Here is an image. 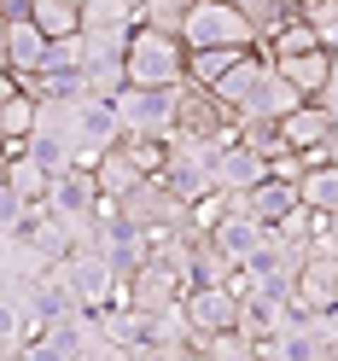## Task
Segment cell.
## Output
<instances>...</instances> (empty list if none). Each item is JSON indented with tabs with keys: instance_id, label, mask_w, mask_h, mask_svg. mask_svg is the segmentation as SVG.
<instances>
[{
	"instance_id": "1",
	"label": "cell",
	"mask_w": 338,
	"mask_h": 361,
	"mask_svg": "<svg viewBox=\"0 0 338 361\" xmlns=\"http://www.w3.org/2000/svg\"><path fill=\"white\" fill-rule=\"evenodd\" d=\"M187 41L175 30H152V24H134L128 35V82H146V87H181L187 82Z\"/></svg>"
},
{
	"instance_id": "2",
	"label": "cell",
	"mask_w": 338,
	"mask_h": 361,
	"mask_svg": "<svg viewBox=\"0 0 338 361\" xmlns=\"http://www.w3.org/2000/svg\"><path fill=\"white\" fill-rule=\"evenodd\" d=\"M169 140H210V146H228L239 140V117L228 99H216V87L205 82H181L175 87V134Z\"/></svg>"
},
{
	"instance_id": "3",
	"label": "cell",
	"mask_w": 338,
	"mask_h": 361,
	"mask_svg": "<svg viewBox=\"0 0 338 361\" xmlns=\"http://www.w3.org/2000/svg\"><path fill=\"white\" fill-rule=\"evenodd\" d=\"M181 41L187 47H257L262 30L234 6V0H193V12L181 24Z\"/></svg>"
},
{
	"instance_id": "4",
	"label": "cell",
	"mask_w": 338,
	"mask_h": 361,
	"mask_svg": "<svg viewBox=\"0 0 338 361\" xmlns=\"http://www.w3.org/2000/svg\"><path fill=\"white\" fill-rule=\"evenodd\" d=\"M117 210L134 221V228H146V233L187 228V198H181V192H169V180H164V175H146V180H134V187L117 198Z\"/></svg>"
},
{
	"instance_id": "5",
	"label": "cell",
	"mask_w": 338,
	"mask_h": 361,
	"mask_svg": "<svg viewBox=\"0 0 338 361\" xmlns=\"http://www.w3.org/2000/svg\"><path fill=\"white\" fill-rule=\"evenodd\" d=\"M111 105H117V117H123V134H157V140L175 134V87L123 82Z\"/></svg>"
},
{
	"instance_id": "6",
	"label": "cell",
	"mask_w": 338,
	"mask_h": 361,
	"mask_svg": "<svg viewBox=\"0 0 338 361\" xmlns=\"http://www.w3.org/2000/svg\"><path fill=\"white\" fill-rule=\"evenodd\" d=\"M216 152L210 140H169V157H164V180L169 192H181L187 204H198L205 192H216Z\"/></svg>"
},
{
	"instance_id": "7",
	"label": "cell",
	"mask_w": 338,
	"mask_h": 361,
	"mask_svg": "<svg viewBox=\"0 0 338 361\" xmlns=\"http://www.w3.org/2000/svg\"><path fill=\"white\" fill-rule=\"evenodd\" d=\"M59 274H64V286H71L87 309H105V303H117V298H123V274L105 262V251H94V245L71 251V257L59 262Z\"/></svg>"
},
{
	"instance_id": "8",
	"label": "cell",
	"mask_w": 338,
	"mask_h": 361,
	"mask_svg": "<svg viewBox=\"0 0 338 361\" xmlns=\"http://www.w3.org/2000/svg\"><path fill=\"white\" fill-rule=\"evenodd\" d=\"M181 291H187V274H181V268H169L157 251H152V257L123 280V298H128L134 309H146V314L169 309V303H181Z\"/></svg>"
},
{
	"instance_id": "9",
	"label": "cell",
	"mask_w": 338,
	"mask_h": 361,
	"mask_svg": "<svg viewBox=\"0 0 338 361\" xmlns=\"http://www.w3.org/2000/svg\"><path fill=\"white\" fill-rule=\"evenodd\" d=\"M123 140V117L111 99H94V94H76V164L94 169L105 146Z\"/></svg>"
},
{
	"instance_id": "10",
	"label": "cell",
	"mask_w": 338,
	"mask_h": 361,
	"mask_svg": "<svg viewBox=\"0 0 338 361\" xmlns=\"http://www.w3.org/2000/svg\"><path fill=\"white\" fill-rule=\"evenodd\" d=\"M53 216H71V221H82V216H99V204H105V192H99V175L87 169V164H71V169H59L53 180H47V198H41Z\"/></svg>"
},
{
	"instance_id": "11",
	"label": "cell",
	"mask_w": 338,
	"mask_h": 361,
	"mask_svg": "<svg viewBox=\"0 0 338 361\" xmlns=\"http://www.w3.org/2000/svg\"><path fill=\"white\" fill-rule=\"evenodd\" d=\"M181 309L193 321V338L222 332V326H239V291L228 280H210V286H187L181 291Z\"/></svg>"
},
{
	"instance_id": "12",
	"label": "cell",
	"mask_w": 338,
	"mask_h": 361,
	"mask_svg": "<svg viewBox=\"0 0 338 361\" xmlns=\"http://www.w3.org/2000/svg\"><path fill=\"white\" fill-rule=\"evenodd\" d=\"M234 204L245 210V216H257L262 228H280V221L303 204L298 198V180H286V175H262L257 187H245V192H234Z\"/></svg>"
},
{
	"instance_id": "13",
	"label": "cell",
	"mask_w": 338,
	"mask_h": 361,
	"mask_svg": "<svg viewBox=\"0 0 338 361\" xmlns=\"http://www.w3.org/2000/svg\"><path fill=\"white\" fill-rule=\"evenodd\" d=\"M24 309H30V321L35 326H59V321H76V314L87 309L71 286H64V274L53 268V274H41V280H30V291H24Z\"/></svg>"
},
{
	"instance_id": "14",
	"label": "cell",
	"mask_w": 338,
	"mask_h": 361,
	"mask_svg": "<svg viewBox=\"0 0 338 361\" xmlns=\"http://www.w3.org/2000/svg\"><path fill=\"white\" fill-rule=\"evenodd\" d=\"M298 105H303V87L291 82L280 64H268V76L257 82V94L239 105V123H245V117H274V123H280L286 111H298Z\"/></svg>"
},
{
	"instance_id": "15",
	"label": "cell",
	"mask_w": 338,
	"mask_h": 361,
	"mask_svg": "<svg viewBox=\"0 0 338 361\" xmlns=\"http://www.w3.org/2000/svg\"><path fill=\"white\" fill-rule=\"evenodd\" d=\"M268 175V157L257 146H245V140H228L216 152V187L222 192H245V187H257V180Z\"/></svg>"
},
{
	"instance_id": "16",
	"label": "cell",
	"mask_w": 338,
	"mask_h": 361,
	"mask_svg": "<svg viewBox=\"0 0 338 361\" xmlns=\"http://www.w3.org/2000/svg\"><path fill=\"white\" fill-rule=\"evenodd\" d=\"M332 111L321 105V99H303L298 111H286L280 117V134H286V146H298V152H309V146H321V140H332Z\"/></svg>"
},
{
	"instance_id": "17",
	"label": "cell",
	"mask_w": 338,
	"mask_h": 361,
	"mask_svg": "<svg viewBox=\"0 0 338 361\" xmlns=\"http://www.w3.org/2000/svg\"><path fill=\"white\" fill-rule=\"evenodd\" d=\"M268 64H274V59H268L262 47H245V53L234 59V71L216 82V99H228V105H234V117H239V105L257 94V82L268 76Z\"/></svg>"
},
{
	"instance_id": "18",
	"label": "cell",
	"mask_w": 338,
	"mask_h": 361,
	"mask_svg": "<svg viewBox=\"0 0 338 361\" xmlns=\"http://www.w3.org/2000/svg\"><path fill=\"white\" fill-rule=\"evenodd\" d=\"M298 298L309 309H332L338 303V257L332 251H309V262L298 268Z\"/></svg>"
},
{
	"instance_id": "19",
	"label": "cell",
	"mask_w": 338,
	"mask_h": 361,
	"mask_svg": "<svg viewBox=\"0 0 338 361\" xmlns=\"http://www.w3.org/2000/svg\"><path fill=\"white\" fill-rule=\"evenodd\" d=\"M41 59H47V35H41V24L24 12V18H6V64L18 76L41 71Z\"/></svg>"
},
{
	"instance_id": "20",
	"label": "cell",
	"mask_w": 338,
	"mask_h": 361,
	"mask_svg": "<svg viewBox=\"0 0 338 361\" xmlns=\"http://www.w3.org/2000/svg\"><path fill=\"white\" fill-rule=\"evenodd\" d=\"M262 233H268V228H262L257 216H245L239 204H228V216H222L216 228H210V239H216V245H222V251H228L234 262H245V257H251L257 245H262Z\"/></svg>"
},
{
	"instance_id": "21",
	"label": "cell",
	"mask_w": 338,
	"mask_h": 361,
	"mask_svg": "<svg viewBox=\"0 0 338 361\" xmlns=\"http://www.w3.org/2000/svg\"><path fill=\"white\" fill-rule=\"evenodd\" d=\"M94 175H99V192L111 198V204H117V198H123V192L134 187V180H146V175H140V164H134V157L123 152V140L99 152V164H94Z\"/></svg>"
},
{
	"instance_id": "22",
	"label": "cell",
	"mask_w": 338,
	"mask_h": 361,
	"mask_svg": "<svg viewBox=\"0 0 338 361\" xmlns=\"http://www.w3.org/2000/svg\"><path fill=\"white\" fill-rule=\"evenodd\" d=\"M298 198L309 210H338V157H327V164H309L303 175H298Z\"/></svg>"
},
{
	"instance_id": "23",
	"label": "cell",
	"mask_w": 338,
	"mask_h": 361,
	"mask_svg": "<svg viewBox=\"0 0 338 361\" xmlns=\"http://www.w3.org/2000/svg\"><path fill=\"white\" fill-rule=\"evenodd\" d=\"M280 71L303 87V99H315V94L332 82V47H309V53H298V59H286Z\"/></svg>"
},
{
	"instance_id": "24",
	"label": "cell",
	"mask_w": 338,
	"mask_h": 361,
	"mask_svg": "<svg viewBox=\"0 0 338 361\" xmlns=\"http://www.w3.org/2000/svg\"><path fill=\"white\" fill-rule=\"evenodd\" d=\"M245 47H193L187 53V82H205V87H216L222 76L234 71V59H239Z\"/></svg>"
},
{
	"instance_id": "25",
	"label": "cell",
	"mask_w": 338,
	"mask_h": 361,
	"mask_svg": "<svg viewBox=\"0 0 338 361\" xmlns=\"http://www.w3.org/2000/svg\"><path fill=\"white\" fill-rule=\"evenodd\" d=\"M30 18L41 24V35H76L82 30V12L71 6V0H30Z\"/></svg>"
},
{
	"instance_id": "26",
	"label": "cell",
	"mask_w": 338,
	"mask_h": 361,
	"mask_svg": "<svg viewBox=\"0 0 338 361\" xmlns=\"http://www.w3.org/2000/svg\"><path fill=\"white\" fill-rule=\"evenodd\" d=\"M187 12H193V0H140V6H134V24H152V30H175V35H181Z\"/></svg>"
},
{
	"instance_id": "27",
	"label": "cell",
	"mask_w": 338,
	"mask_h": 361,
	"mask_svg": "<svg viewBox=\"0 0 338 361\" xmlns=\"http://www.w3.org/2000/svg\"><path fill=\"white\" fill-rule=\"evenodd\" d=\"M30 332H35V321H30V309L18 303V298H6V291H0V344H12L18 355H24V344H30Z\"/></svg>"
},
{
	"instance_id": "28",
	"label": "cell",
	"mask_w": 338,
	"mask_h": 361,
	"mask_svg": "<svg viewBox=\"0 0 338 361\" xmlns=\"http://www.w3.org/2000/svg\"><path fill=\"white\" fill-rule=\"evenodd\" d=\"M35 99H41V94H30V87L18 82V94L0 105V117H6V146H12V140H24V134L35 128Z\"/></svg>"
},
{
	"instance_id": "29",
	"label": "cell",
	"mask_w": 338,
	"mask_h": 361,
	"mask_svg": "<svg viewBox=\"0 0 338 361\" xmlns=\"http://www.w3.org/2000/svg\"><path fill=\"white\" fill-rule=\"evenodd\" d=\"M123 152L140 164V175H164V157H169V140L157 134H123Z\"/></svg>"
},
{
	"instance_id": "30",
	"label": "cell",
	"mask_w": 338,
	"mask_h": 361,
	"mask_svg": "<svg viewBox=\"0 0 338 361\" xmlns=\"http://www.w3.org/2000/svg\"><path fill=\"white\" fill-rule=\"evenodd\" d=\"M239 140H245V146H257L262 157L286 152V134H280V123H274V117H245V123H239Z\"/></svg>"
},
{
	"instance_id": "31",
	"label": "cell",
	"mask_w": 338,
	"mask_h": 361,
	"mask_svg": "<svg viewBox=\"0 0 338 361\" xmlns=\"http://www.w3.org/2000/svg\"><path fill=\"white\" fill-rule=\"evenodd\" d=\"M234 6L245 12V18H251V24L268 35V30H274L280 24V18H291V12H298V6H291V0H234Z\"/></svg>"
},
{
	"instance_id": "32",
	"label": "cell",
	"mask_w": 338,
	"mask_h": 361,
	"mask_svg": "<svg viewBox=\"0 0 338 361\" xmlns=\"http://www.w3.org/2000/svg\"><path fill=\"white\" fill-rule=\"evenodd\" d=\"M82 24H134V6L128 0H87Z\"/></svg>"
},
{
	"instance_id": "33",
	"label": "cell",
	"mask_w": 338,
	"mask_h": 361,
	"mask_svg": "<svg viewBox=\"0 0 338 361\" xmlns=\"http://www.w3.org/2000/svg\"><path fill=\"white\" fill-rule=\"evenodd\" d=\"M18 94V71H12V64H0V105H6Z\"/></svg>"
},
{
	"instance_id": "34",
	"label": "cell",
	"mask_w": 338,
	"mask_h": 361,
	"mask_svg": "<svg viewBox=\"0 0 338 361\" xmlns=\"http://www.w3.org/2000/svg\"><path fill=\"white\" fill-rule=\"evenodd\" d=\"M315 99H321V105L332 111V123H338V76H332V82H327V87H321V94H315Z\"/></svg>"
},
{
	"instance_id": "35",
	"label": "cell",
	"mask_w": 338,
	"mask_h": 361,
	"mask_svg": "<svg viewBox=\"0 0 338 361\" xmlns=\"http://www.w3.org/2000/svg\"><path fill=\"white\" fill-rule=\"evenodd\" d=\"M321 326H327V338H332V350H338V303H332V309H321Z\"/></svg>"
},
{
	"instance_id": "36",
	"label": "cell",
	"mask_w": 338,
	"mask_h": 361,
	"mask_svg": "<svg viewBox=\"0 0 338 361\" xmlns=\"http://www.w3.org/2000/svg\"><path fill=\"white\" fill-rule=\"evenodd\" d=\"M0 64H6V12H0Z\"/></svg>"
},
{
	"instance_id": "37",
	"label": "cell",
	"mask_w": 338,
	"mask_h": 361,
	"mask_svg": "<svg viewBox=\"0 0 338 361\" xmlns=\"http://www.w3.org/2000/svg\"><path fill=\"white\" fill-rule=\"evenodd\" d=\"M0 146H6V117H0Z\"/></svg>"
},
{
	"instance_id": "38",
	"label": "cell",
	"mask_w": 338,
	"mask_h": 361,
	"mask_svg": "<svg viewBox=\"0 0 338 361\" xmlns=\"http://www.w3.org/2000/svg\"><path fill=\"white\" fill-rule=\"evenodd\" d=\"M332 76H338V47H332Z\"/></svg>"
},
{
	"instance_id": "39",
	"label": "cell",
	"mask_w": 338,
	"mask_h": 361,
	"mask_svg": "<svg viewBox=\"0 0 338 361\" xmlns=\"http://www.w3.org/2000/svg\"><path fill=\"white\" fill-rule=\"evenodd\" d=\"M71 6H76V12H82V6H87V0H71Z\"/></svg>"
},
{
	"instance_id": "40",
	"label": "cell",
	"mask_w": 338,
	"mask_h": 361,
	"mask_svg": "<svg viewBox=\"0 0 338 361\" xmlns=\"http://www.w3.org/2000/svg\"><path fill=\"white\" fill-rule=\"evenodd\" d=\"M0 251H6V233H0Z\"/></svg>"
}]
</instances>
